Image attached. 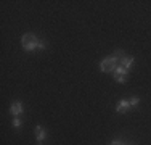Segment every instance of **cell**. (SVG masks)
I'll list each match as a JSON object with an SVG mask.
<instances>
[{
    "label": "cell",
    "instance_id": "1",
    "mask_svg": "<svg viewBox=\"0 0 151 145\" xmlns=\"http://www.w3.org/2000/svg\"><path fill=\"white\" fill-rule=\"evenodd\" d=\"M39 41H40V39H39L35 34H32V32L24 34L23 37H21V45H23V50H24V52H34V50H37Z\"/></svg>",
    "mask_w": 151,
    "mask_h": 145
},
{
    "label": "cell",
    "instance_id": "2",
    "mask_svg": "<svg viewBox=\"0 0 151 145\" xmlns=\"http://www.w3.org/2000/svg\"><path fill=\"white\" fill-rule=\"evenodd\" d=\"M117 65H119V60H117L116 55L108 57V58H105V60L100 63V71L101 72H114Z\"/></svg>",
    "mask_w": 151,
    "mask_h": 145
},
{
    "label": "cell",
    "instance_id": "3",
    "mask_svg": "<svg viewBox=\"0 0 151 145\" xmlns=\"http://www.w3.org/2000/svg\"><path fill=\"white\" fill-rule=\"evenodd\" d=\"M114 55L117 57V60H119V65H121V66H124L125 70L130 71L132 65H134V61H135L134 57H127L124 52H122V50H116V53H114Z\"/></svg>",
    "mask_w": 151,
    "mask_h": 145
},
{
    "label": "cell",
    "instance_id": "4",
    "mask_svg": "<svg viewBox=\"0 0 151 145\" xmlns=\"http://www.w3.org/2000/svg\"><path fill=\"white\" fill-rule=\"evenodd\" d=\"M10 113H12L13 116L23 115V113H24V105H23V102H19V100L13 102V103L10 105Z\"/></svg>",
    "mask_w": 151,
    "mask_h": 145
},
{
    "label": "cell",
    "instance_id": "5",
    "mask_svg": "<svg viewBox=\"0 0 151 145\" xmlns=\"http://www.w3.org/2000/svg\"><path fill=\"white\" fill-rule=\"evenodd\" d=\"M130 108H132L130 103H129V100H125V99L119 100V102H117V105H116V111H117V113H121V115L127 113Z\"/></svg>",
    "mask_w": 151,
    "mask_h": 145
},
{
    "label": "cell",
    "instance_id": "6",
    "mask_svg": "<svg viewBox=\"0 0 151 145\" xmlns=\"http://www.w3.org/2000/svg\"><path fill=\"white\" fill-rule=\"evenodd\" d=\"M34 134H35V139H37V144H44V140L47 139V130H45L44 128H42L40 124L35 126Z\"/></svg>",
    "mask_w": 151,
    "mask_h": 145
},
{
    "label": "cell",
    "instance_id": "7",
    "mask_svg": "<svg viewBox=\"0 0 151 145\" xmlns=\"http://www.w3.org/2000/svg\"><path fill=\"white\" fill-rule=\"evenodd\" d=\"M114 76H127L129 74V70H125L124 66H121V65H117L116 66V70H114V72H113Z\"/></svg>",
    "mask_w": 151,
    "mask_h": 145
},
{
    "label": "cell",
    "instance_id": "8",
    "mask_svg": "<svg viewBox=\"0 0 151 145\" xmlns=\"http://www.w3.org/2000/svg\"><path fill=\"white\" fill-rule=\"evenodd\" d=\"M12 124H13V128H21V124H23V121H21V118L19 116H15V118H13V121H12Z\"/></svg>",
    "mask_w": 151,
    "mask_h": 145
},
{
    "label": "cell",
    "instance_id": "9",
    "mask_svg": "<svg viewBox=\"0 0 151 145\" xmlns=\"http://www.w3.org/2000/svg\"><path fill=\"white\" fill-rule=\"evenodd\" d=\"M114 79H116L117 84H125V82H127V76H114Z\"/></svg>",
    "mask_w": 151,
    "mask_h": 145
},
{
    "label": "cell",
    "instance_id": "10",
    "mask_svg": "<svg viewBox=\"0 0 151 145\" xmlns=\"http://www.w3.org/2000/svg\"><path fill=\"white\" fill-rule=\"evenodd\" d=\"M129 103H130L132 108H135V107H138V105H140V99H138V97H132V99L129 100Z\"/></svg>",
    "mask_w": 151,
    "mask_h": 145
},
{
    "label": "cell",
    "instance_id": "11",
    "mask_svg": "<svg viewBox=\"0 0 151 145\" xmlns=\"http://www.w3.org/2000/svg\"><path fill=\"white\" fill-rule=\"evenodd\" d=\"M109 145H125V142H122V140H119V139H116V140H113Z\"/></svg>",
    "mask_w": 151,
    "mask_h": 145
}]
</instances>
